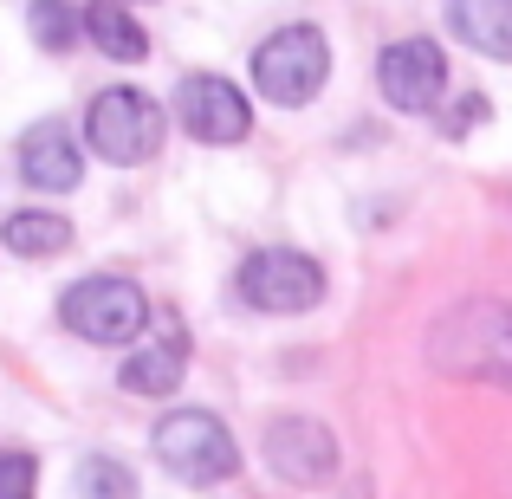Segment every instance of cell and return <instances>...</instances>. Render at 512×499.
<instances>
[{
  "label": "cell",
  "mask_w": 512,
  "mask_h": 499,
  "mask_svg": "<svg viewBox=\"0 0 512 499\" xmlns=\"http://www.w3.org/2000/svg\"><path fill=\"white\" fill-rule=\"evenodd\" d=\"M428 350H435L441 370L512 389V312L506 305H461V312H448L435 325V337H428Z\"/></svg>",
  "instance_id": "1"
},
{
  "label": "cell",
  "mask_w": 512,
  "mask_h": 499,
  "mask_svg": "<svg viewBox=\"0 0 512 499\" xmlns=\"http://www.w3.org/2000/svg\"><path fill=\"white\" fill-rule=\"evenodd\" d=\"M331 78V46L318 26H279V33L260 39V52H253V85H260L266 104H286V111H299V104H312L318 91H325Z\"/></svg>",
  "instance_id": "2"
},
{
  "label": "cell",
  "mask_w": 512,
  "mask_h": 499,
  "mask_svg": "<svg viewBox=\"0 0 512 499\" xmlns=\"http://www.w3.org/2000/svg\"><path fill=\"white\" fill-rule=\"evenodd\" d=\"M150 454L175 480H188V487H214V480H227L240 467V448H234V435H227V422L208 415V409L163 415V422L150 428Z\"/></svg>",
  "instance_id": "3"
},
{
  "label": "cell",
  "mask_w": 512,
  "mask_h": 499,
  "mask_svg": "<svg viewBox=\"0 0 512 499\" xmlns=\"http://www.w3.org/2000/svg\"><path fill=\"white\" fill-rule=\"evenodd\" d=\"M85 143H91V156H104L117 169H143L163 150V104L130 91V85L98 91L85 111Z\"/></svg>",
  "instance_id": "4"
},
{
  "label": "cell",
  "mask_w": 512,
  "mask_h": 499,
  "mask_svg": "<svg viewBox=\"0 0 512 499\" xmlns=\"http://www.w3.org/2000/svg\"><path fill=\"white\" fill-rule=\"evenodd\" d=\"M59 325L72 337H85V344H130V337L150 325V299H143L137 279L91 273V279H78V286H65Z\"/></svg>",
  "instance_id": "5"
},
{
  "label": "cell",
  "mask_w": 512,
  "mask_h": 499,
  "mask_svg": "<svg viewBox=\"0 0 512 499\" xmlns=\"http://www.w3.org/2000/svg\"><path fill=\"white\" fill-rule=\"evenodd\" d=\"M234 292L253 305V312L292 318V312H312V305L325 299V266L305 260V253H292V247H260V253L240 260Z\"/></svg>",
  "instance_id": "6"
},
{
  "label": "cell",
  "mask_w": 512,
  "mask_h": 499,
  "mask_svg": "<svg viewBox=\"0 0 512 499\" xmlns=\"http://www.w3.org/2000/svg\"><path fill=\"white\" fill-rule=\"evenodd\" d=\"M175 117L195 143H240L253 130V111L240 98V85H227L221 72H188L175 85Z\"/></svg>",
  "instance_id": "7"
},
{
  "label": "cell",
  "mask_w": 512,
  "mask_h": 499,
  "mask_svg": "<svg viewBox=\"0 0 512 499\" xmlns=\"http://www.w3.org/2000/svg\"><path fill=\"white\" fill-rule=\"evenodd\" d=\"M376 85H383V98L396 104V111L422 117V111H435V98L448 91V52H441L435 39H396V46L376 59Z\"/></svg>",
  "instance_id": "8"
},
{
  "label": "cell",
  "mask_w": 512,
  "mask_h": 499,
  "mask_svg": "<svg viewBox=\"0 0 512 499\" xmlns=\"http://www.w3.org/2000/svg\"><path fill=\"white\" fill-rule=\"evenodd\" d=\"M266 467H273L286 487H318V480H331V467H338V441H331V428H318L312 415H279V422H266Z\"/></svg>",
  "instance_id": "9"
},
{
  "label": "cell",
  "mask_w": 512,
  "mask_h": 499,
  "mask_svg": "<svg viewBox=\"0 0 512 499\" xmlns=\"http://www.w3.org/2000/svg\"><path fill=\"white\" fill-rule=\"evenodd\" d=\"M78 175H85V156H78L72 130H65L59 117H46V124H33L20 137V182L26 188L65 195V188H78Z\"/></svg>",
  "instance_id": "10"
},
{
  "label": "cell",
  "mask_w": 512,
  "mask_h": 499,
  "mask_svg": "<svg viewBox=\"0 0 512 499\" xmlns=\"http://www.w3.org/2000/svg\"><path fill=\"white\" fill-rule=\"evenodd\" d=\"M182 370H188V331L175 325V318H156V344L130 350L124 370H117V383H124L130 396H169V389L182 383Z\"/></svg>",
  "instance_id": "11"
},
{
  "label": "cell",
  "mask_w": 512,
  "mask_h": 499,
  "mask_svg": "<svg viewBox=\"0 0 512 499\" xmlns=\"http://www.w3.org/2000/svg\"><path fill=\"white\" fill-rule=\"evenodd\" d=\"M448 26L461 46L512 65V0H448Z\"/></svg>",
  "instance_id": "12"
},
{
  "label": "cell",
  "mask_w": 512,
  "mask_h": 499,
  "mask_svg": "<svg viewBox=\"0 0 512 499\" xmlns=\"http://www.w3.org/2000/svg\"><path fill=\"white\" fill-rule=\"evenodd\" d=\"M85 39L104 52V59H124V65L150 59V33L130 20L124 0H91V7H85Z\"/></svg>",
  "instance_id": "13"
},
{
  "label": "cell",
  "mask_w": 512,
  "mask_h": 499,
  "mask_svg": "<svg viewBox=\"0 0 512 499\" xmlns=\"http://www.w3.org/2000/svg\"><path fill=\"white\" fill-rule=\"evenodd\" d=\"M0 240H7V253H20V260H46V253L72 247V221H65V214H46V208H20V214H7Z\"/></svg>",
  "instance_id": "14"
},
{
  "label": "cell",
  "mask_w": 512,
  "mask_h": 499,
  "mask_svg": "<svg viewBox=\"0 0 512 499\" xmlns=\"http://www.w3.org/2000/svg\"><path fill=\"white\" fill-rule=\"evenodd\" d=\"M26 33L39 52H72V39L85 33V20L72 13V0H33L26 7Z\"/></svg>",
  "instance_id": "15"
},
{
  "label": "cell",
  "mask_w": 512,
  "mask_h": 499,
  "mask_svg": "<svg viewBox=\"0 0 512 499\" xmlns=\"http://www.w3.org/2000/svg\"><path fill=\"white\" fill-rule=\"evenodd\" d=\"M78 487H85V493H137V480L124 474V461H104V454H91L85 474H78Z\"/></svg>",
  "instance_id": "16"
},
{
  "label": "cell",
  "mask_w": 512,
  "mask_h": 499,
  "mask_svg": "<svg viewBox=\"0 0 512 499\" xmlns=\"http://www.w3.org/2000/svg\"><path fill=\"white\" fill-rule=\"evenodd\" d=\"M33 493V454H0V499Z\"/></svg>",
  "instance_id": "17"
},
{
  "label": "cell",
  "mask_w": 512,
  "mask_h": 499,
  "mask_svg": "<svg viewBox=\"0 0 512 499\" xmlns=\"http://www.w3.org/2000/svg\"><path fill=\"white\" fill-rule=\"evenodd\" d=\"M480 117H487V98H461V111H454V124H448V130L461 137V130H474V124H480Z\"/></svg>",
  "instance_id": "18"
}]
</instances>
